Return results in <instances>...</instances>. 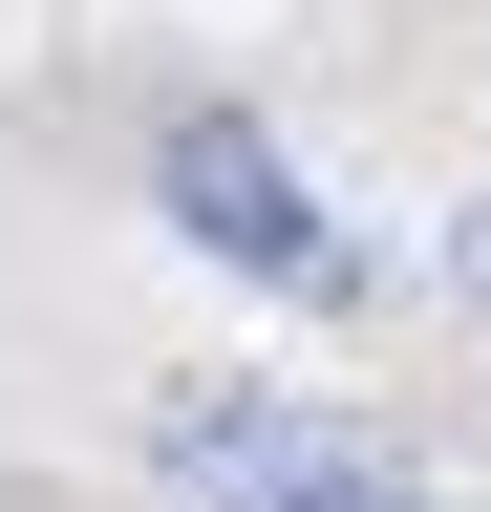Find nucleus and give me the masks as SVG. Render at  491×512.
Wrapping results in <instances>:
<instances>
[{
  "instance_id": "nucleus-1",
  "label": "nucleus",
  "mask_w": 491,
  "mask_h": 512,
  "mask_svg": "<svg viewBox=\"0 0 491 512\" xmlns=\"http://www.w3.org/2000/svg\"><path fill=\"white\" fill-rule=\"evenodd\" d=\"M150 192H171V235L214 256V278H257V299H363V235L299 192V150L257 107H171L150 128Z\"/></svg>"
},
{
  "instance_id": "nucleus-2",
  "label": "nucleus",
  "mask_w": 491,
  "mask_h": 512,
  "mask_svg": "<svg viewBox=\"0 0 491 512\" xmlns=\"http://www.w3.org/2000/svg\"><path fill=\"white\" fill-rule=\"evenodd\" d=\"M150 470L193 491V512H406V470H385L363 427H321V406H257V384L171 406V427H150Z\"/></svg>"
},
{
  "instance_id": "nucleus-3",
  "label": "nucleus",
  "mask_w": 491,
  "mask_h": 512,
  "mask_svg": "<svg viewBox=\"0 0 491 512\" xmlns=\"http://www.w3.org/2000/svg\"><path fill=\"white\" fill-rule=\"evenodd\" d=\"M449 278H470V320H491V192H470V235H449Z\"/></svg>"
}]
</instances>
